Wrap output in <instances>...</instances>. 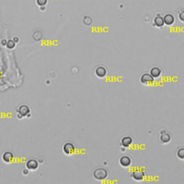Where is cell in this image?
I'll return each mask as SVG.
<instances>
[{"label":"cell","mask_w":184,"mask_h":184,"mask_svg":"<svg viewBox=\"0 0 184 184\" xmlns=\"http://www.w3.org/2000/svg\"><path fill=\"white\" fill-rule=\"evenodd\" d=\"M5 46L7 48H9V49H13L14 47H15V43L13 41V40H9L7 41Z\"/></svg>","instance_id":"obj_16"},{"label":"cell","mask_w":184,"mask_h":184,"mask_svg":"<svg viewBox=\"0 0 184 184\" xmlns=\"http://www.w3.org/2000/svg\"><path fill=\"white\" fill-rule=\"evenodd\" d=\"M93 177L97 180H104L107 178L108 171L103 168H98L93 170Z\"/></svg>","instance_id":"obj_1"},{"label":"cell","mask_w":184,"mask_h":184,"mask_svg":"<svg viewBox=\"0 0 184 184\" xmlns=\"http://www.w3.org/2000/svg\"><path fill=\"white\" fill-rule=\"evenodd\" d=\"M36 3L39 7H43L48 4V0H36Z\"/></svg>","instance_id":"obj_17"},{"label":"cell","mask_w":184,"mask_h":184,"mask_svg":"<svg viewBox=\"0 0 184 184\" xmlns=\"http://www.w3.org/2000/svg\"><path fill=\"white\" fill-rule=\"evenodd\" d=\"M177 157L180 160H184V148H180L176 152Z\"/></svg>","instance_id":"obj_15"},{"label":"cell","mask_w":184,"mask_h":184,"mask_svg":"<svg viewBox=\"0 0 184 184\" xmlns=\"http://www.w3.org/2000/svg\"><path fill=\"white\" fill-rule=\"evenodd\" d=\"M119 164L123 168L130 167L132 164V159L127 155L122 156L119 158Z\"/></svg>","instance_id":"obj_6"},{"label":"cell","mask_w":184,"mask_h":184,"mask_svg":"<svg viewBox=\"0 0 184 184\" xmlns=\"http://www.w3.org/2000/svg\"><path fill=\"white\" fill-rule=\"evenodd\" d=\"M154 25L157 27H163L164 26L165 23H164V20H163V17L160 15V14H157L156 17L154 18Z\"/></svg>","instance_id":"obj_12"},{"label":"cell","mask_w":184,"mask_h":184,"mask_svg":"<svg viewBox=\"0 0 184 184\" xmlns=\"http://www.w3.org/2000/svg\"><path fill=\"white\" fill-rule=\"evenodd\" d=\"M160 143L162 144H168V143H170L171 140V136L170 134L166 133V132H164V133H161L160 138Z\"/></svg>","instance_id":"obj_14"},{"label":"cell","mask_w":184,"mask_h":184,"mask_svg":"<svg viewBox=\"0 0 184 184\" xmlns=\"http://www.w3.org/2000/svg\"><path fill=\"white\" fill-rule=\"evenodd\" d=\"M26 168L29 170H35L38 168V162L35 159H30L27 161Z\"/></svg>","instance_id":"obj_9"},{"label":"cell","mask_w":184,"mask_h":184,"mask_svg":"<svg viewBox=\"0 0 184 184\" xmlns=\"http://www.w3.org/2000/svg\"><path fill=\"white\" fill-rule=\"evenodd\" d=\"M178 17H179V20L181 21V22H184V11H182L181 12L179 13Z\"/></svg>","instance_id":"obj_18"},{"label":"cell","mask_w":184,"mask_h":184,"mask_svg":"<svg viewBox=\"0 0 184 184\" xmlns=\"http://www.w3.org/2000/svg\"><path fill=\"white\" fill-rule=\"evenodd\" d=\"M75 150V145L72 143H66L63 146V151L67 155H71L73 154Z\"/></svg>","instance_id":"obj_4"},{"label":"cell","mask_w":184,"mask_h":184,"mask_svg":"<svg viewBox=\"0 0 184 184\" xmlns=\"http://www.w3.org/2000/svg\"><path fill=\"white\" fill-rule=\"evenodd\" d=\"M22 174H23V175H27L29 174V170L27 168H25V169H23V170H22Z\"/></svg>","instance_id":"obj_19"},{"label":"cell","mask_w":184,"mask_h":184,"mask_svg":"<svg viewBox=\"0 0 184 184\" xmlns=\"http://www.w3.org/2000/svg\"><path fill=\"white\" fill-rule=\"evenodd\" d=\"M6 43H7V40H2V44L4 45V46H6Z\"/></svg>","instance_id":"obj_21"},{"label":"cell","mask_w":184,"mask_h":184,"mask_svg":"<svg viewBox=\"0 0 184 184\" xmlns=\"http://www.w3.org/2000/svg\"><path fill=\"white\" fill-rule=\"evenodd\" d=\"M14 155L11 151H6L2 154V160L6 163H11L13 162Z\"/></svg>","instance_id":"obj_5"},{"label":"cell","mask_w":184,"mask_h":184,"mask_svg":"<svg viewBox=\"0 0 184 184\" xmlns=\"http://www.w3.org/2000/svg\"><path fill=\"white\" fill-rule=\"evenodd\" d=\"M154 81L155 78H153L151 76V74L148 73H145L140 77V82L143 85L145 86H149L152 84L154 82Z\"/></svg>","instance_id":"obj_2"},{"label":"cell","mask_w":184,"mask_h":184,"mask_svg":"<svg viewBox=\"0 0 184 184\" xmlns=\"http://www.w3.org/2000/svg\"><path fill=\"white\" fill-rule=\"evenodd\" d=\"M131 177L136 181H142L145 179V173L144 171L140 169H136L132 173Z\"/></svg>","instance_id":"obj_3"},{"label":"cell","mask_w":184,"mask_h":184,"mask_svg":"<svg viewBox=\"0 0 184 184\" xmlns=\"http://www.w3.org/2000/svg\"><path fill=\"white\" fill-rule=\"evenodd\" d=\"M163 20L165 25H168V26H170L175 22V17H174V16L172 14L168 13L164 15Z\"/></svg>","instance_id":"obj_11"},{"label":"cell","mask_w":184,"mask_h":184,"mask_svg":"<svg viewBox=\"0 0 184 184\" xmlns=\"http://www.w3.org/2000/svg\"><path fill=\"white\" fill-rule=\"evenodd\" d=\"M12 40H13V41H14L15 43H18V42L20 41V39H19L18 37H17V36L14 37V38H12Z\"/></svg>","instance_id":"obj_20"},{"label":"cell","mask_w":184,"mask_h":184,"mask_svg":"<svg viewBox=\"0 0 184 184\" xmlns=\"http://www.w3.org/2000/svg\"><path fill=\"white\" fill-rule=\"evenodd\" d=\"M17 114H20V115H22L24 117L28 115V114H30V109L28 106L25 105V104H22L17 108Z\"/></svg>","instance_id":"obj_7"},{"label":"cell","mask_w":184,"mask_h":184,"mask_svg":"<svg viewBox=\"0 0 184 184\" xmlns=\"http://www.w3.org/2000/svg\"><path fill=\"white\" fill-rule=\"evenodd\" d=\"M161 73H162V71L158 66H154L150 71V73L151 74V76L153 78H158V77H160L161 75Z\"/></svg>","instance_id":"obj_13"},{"label":"cell","mask_w":184,"mask_h":184,"mask_svg":"<svg viewBox=\"0 0 184 184\" xmlns=\"http://www.w3.org/2000/svg\"><path fill=\"white\" fill-rule=\"evenodd\" d=\"M133 143V139L130 136H125L122 138L120 142V144L124 148H127L130 146Z\"/></svg>","instance_id":"obj_10"},{"label":"cell","mask_w":184,"mask_h":184,"mask_svg":"<svg viewBox=\"0 0 184 184\" xmlns=\"http://www.w3.org/2000/svg\"><path fill=\"white\" fill-rule=\"evenodd\" d=\"M95 74L99 78H104L107 74V71L105 67L102 66H98L96 69H95Z\"/></svg>","instance_id":"obj_8"}]
</instances>
